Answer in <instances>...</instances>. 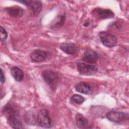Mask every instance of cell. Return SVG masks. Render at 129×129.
I'll return each mask as SVG.
<instances>
[{"label": "cell", "mask_w": 129, "mask_h": 129, "mask_svg": "<svg viewBox=\"0 0 129 129\" xmlns=\"http://www.w3.org/2000/svg\"><path fill=\"white\" fill-rule=\"evenodd\" d=\"M27 6L29 8L34 15L37 16L42 10V4L39 1H29Z\"/></svg>", "instance_id": "obj_12"}, {"label": "cell", "mask_w": 129, "mask_h": 129, "mask_svg": "<svg viewBox=\"0 0 129 129\" xmlns=\"http://www.w3.org/2000/svg\"><path fill=\"white\" fill-rule=\"evenodd\" d=\"M11 73L13 77L17 82L21 81L24 77V73L22 70L18 67H13L11 68Z\"/></svg>", "instance_id": "obj_15"}, {"label": "cell", "mask_w": 129, "mask_h": 129, "mask_svg": "<svg viewBox=\"0 0 129 129\" xmlns=\"http://www.w3.org/2000/svg\"><path fill=\"white\" fill-rule=\"evenodd\" d=\"M92 15L98 19H105L113 18L114 16L112 11L101 8H96L92 11Z\"/></svg>", "instance_id": "obj_5"}, {"label": "cell", "mask_w": 129, "mask_h": 129, "mask_svg": "<svg viewBox=\"0 0 129 129\" xmlns=\"http://www.w3.org/2000/svg\"><path fill=\"white\" fill-rule=\"evenodd\" d=\"M98 36L102 44L107 47H113L117 44V39L116 37L110 33L102 31L99 32Z\"/></svg>", "instance_id": "obj_4"}, {"label": "cell", "mask_w": 129, "mask_h": 129, "mask_svg": "<svg viewBox=\"0 0 129 129\" xmlns=\"http://www.w3.org/2000/svg\"><path fill=\"white\" fill-rule=\"evenodd\" d=\"M77 68L79 73L82 75L90 76L95 74L98 71L97 68L93 65H89L84 63H79Z\"/></svg>", "instance_id": "obj_6"}, {"label": "cell", "mask_w": 129, "mask_h": 129, "mask_svg": "<svg viewBox=\"0 0 129 129\" xmlns=\"http://www.w3.org/2000/svg\"><path fill=\"white\" fill-rule=\"evenodd\" d=\"M42 76L44 80L51 89L56 88L59 81V76L56 72L47 70L43 72Z\"/></svg>", "instance_id": "obj_2"}, {"label": "cell", "mask_w": 129, "mask_h": 129, "mask_svg": "<svg viewBox=\"0 0 129 129\" xmlns=\"http://www.w3.org/2000/svg\"><path fill=\"white\" fill-rule=\"evenodd\" d=\"M65 19L66 17L65 15H64L59 16L56 19V21L55 22V23L51 25V27L53 29H56L61 27L63 25L65 22Z\"/></svg>", "instance_id": "obj_16"}, {"label": "cell", "mask_w": 129, "mask_h": 129, "mask_svg": "<svg viewBox=\"0 0 129 129\" xmlns=\"http://www.w3.org/2000/svg\"><path fill=\"white\" fill-rule=\"evenodd\" d=\"M5 10L11 17L19 18L22 17L24 14V10L19 6H13L6 8Z\"/></svg>", "instance_id": "obj_9"}, {"label": "cell", "mask_w": 129, "mask_h": 129, "mask_svg": "<svg viewBox=\"0 0 129 129\" xmlns=\"http://www.w3.org/2000/svg\"><path fill=\"white\" fill-rule=\"evenodd\" d=\"M8 122L13 128H23L19 112L10 105H7L4 108Z\"/></svg>", "instance_id": "obj_1"}, {"label": "cell", "mask_w": 129, "mask_h": 129, "mask_svg": "<svg viewBox=\"0 0 129 129\" xmlns=\"http://www.w3.org/2000/svg\"><path fill=\"white\" fill-rule=\"evenodd\" d=\"M0 80L1 83H4L5 82V77L4 75V74L3 73V70L1 69V78H0Z\"/></svg>", "instance_id": "obj_20"}, {"label": "cell", "mask_w": 129, "mask_h": 129, "mask_svg": "<svg viewBox=\"0 0 129 129\" xmlns=\"http://www.w3.org/2000/svg\"><path fill=\"white\" fill-rule=\"evenodd\" d=\"M127 116L123 112L111 111L106 114V118L112 122L115 123H121L125 120Z\"/></svg>", "instance_id": "obj_7"}, {"label": "cell", "mask_w": 129, "mask_h": 129, "mask_svg": "<svg viewBox=\"0 0 129 129\" xmlns=\"http://www.w3.org/2000/svg\"><path fill=\"white\" fill-rule=\"evenodd\" d=\"M25 121L29 124L33 125L36 123V119L35 116L33 115V114L27 113L25 116Z\"/></svg>", "instance_id": "obj_18"}, {"label": "cell", "mask_w": 129, "mask_h": 129, "mask_svg": "<svg viewBox=\"0 0 129 129\" xmlns=\"http://www.w3.org/2000/svg\"><path fill=\"white\" fill-rule=\"evenodd\" d=\"M47 56L48 52L47 51L40 49H36L31 53L30 57L32 61L39 62L45 60Z\"/></svg>", "instance_id": "obj_8"}, {"label": "cell", "mask_w": 129, "mask_h": 129, "mask_svg": "<svg viewBox=\"0 0 129 129\" xmlns=\"http://www.w3.org/2000/svg\"><path fill=\"white\" fill-rule=\"evenodd\" d=\"M37 119L39 125L42 127L50 128L52 126V120L46 109H41L38 112Z\"/></svg>", "instance_id": "obj_3"}, {"label": "cell", "mask_w": 129, "mask_h": 129, "mask_svg": "<svg viewBox=\"0 0 129 129\" xmlns=\"http://www.w3.org/2000/svg\"><path fill=\"white\" fill-rule=\"evenodd\" d=\"M77 91L85 94H89L92 92V88L91 86L87 83L81 82L75 86Z\"/></svg>", "instance_id": "obj_13"}, {"label": "cell", "mask_w": 129, "mask_h": 129, "mask_svg": "<svg viewBox=\"0 0 129 129\" xmlns=\"http://www.w3.org/2000/svg\"><path fill=\"white\" fill-rule=\"evenodd\" d=\"M71 100L75 103L80 104L85 101V99L83 96L80 95L74 94L71 97Z\"/></svg>", "instance_id": "obj_17"}, {"label": "cell", "mask_w": 129, "mask_h": 129, "mask_svg": "<svg viewBox=\"0 0 129 129\" xmlns=\"http://www.w3.org/2000/svg\"><path fill=\"white\" fill-rule=\"evenodd\" d=\"M59 48L62 51L69 54H75L78 51L77 46L72 43H62L60 44Z\"/></svg>", "instance_id": "obj_10"}, {"label": "cell", "mask_w": 129, "mask_h": 129, "mask_svg": "<svg viewBox=\"0 0 129 129\" xmlns=\"http://www.w3.org/2000/svg\"><path fill=\"white\" fill-rule=\"evenodd\" d=\"M98 59V56L97 53L91 49L87 50L83 56V60L84 61L90 63H96Z\"/></svg>", "instance_id": "obj_11"}, {"label": "cell", "mask_w": 129, "mask_h": 129, "mask_svg": "<svg viewBox=\"0 0 129 129\" xmlns=\"http://www.w3.org/2000/svg\"><path fill=\"white\" fill-rule=\"evenodd\" d=\"M76 124L80 128H91L87 118L80 113H78L76 115Z\"/></svg>", "instance_id": "obj_14"}, {"label": "cell", "mask_w": 129, "mask_h": 129, "mask_svg": "<svg viewBox=\"0 0 129 129\" xmlns=\"http://www.w3.org/2000/svg\"><path fill=\"white\" fill-rule=\"evenodd\" d=\"M0 37L1 41H5L8 37V33L7 31L2 26L0 28Z\"/></svg>", "instance_id": "obj_19"}]
</instances>
